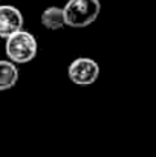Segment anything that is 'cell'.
<instances>
[{"label": "cell", "instance_id": "5b68a950", "mask_svg": "<svg viewBox=\"0 0 156 157\" xmlns=\"http://www.w3.org/2000/svg\"><path fill=\"white\" fill-rule=\"evenodd\" d=\"M42 25L49 31H58L66 26L64 9L58 6H49L42 12Z\"/></svg>", "mask_w": 156, "mask_h": 157}, {"label": "cell", "instance_id": "277c9868", "mask_svg": "<svg viewBox=\"0 0 156 157\" xmlns=\"http://www.w3.org/2000/svg\"><path fill=\"white\" fill-rule=\"evenodd\" d=\"M23 14L12 5L0 6V37L9 38L12 34L23 29Z\"/></svg>", "mask_w": 156, "mask_h": 157}, {"label": "cell", "instance_id": "3957f363", "mask_svg": "<svg viewBox=\"0 0 156 157\" xmlns=\"http://www.w3.org/2000/svg\"><path fill=\"white\" fill-rule=\"evenodd\" d=\"M100 64L89 56H78L67 66V78L77 86H92L100 78Z\"/></svg>", "mask_w": 156, "mask_h": 157}, {"label": "cell", "instance_id": "8992f818", "mask_svg": "<svg viewBox=\"0 0 156 157\" xmlns=\"http://www.w3.org/2000/svg\"><path fill=\"white\" fill-rule=\"evenodd\" d=\"M18 81V69L15 63L11 59H2L0 61V90H9L12 89Z\"/></svg>", "mask_w": 156, "mask_h": 157}, {"label": "cell", "instance_id": "7a4b0ae2", "mask_svg": "<svg viewBox=\"0 0 156 157\" xmlns=\"http://www.w3.org/2000/svg\"><path fill=\"white\" fill-rule=\"evenodd\" d=\"M6 56L15 64H26L31 63L38 52L37 38L28 31H18L6 38L5 44Z\"/></svg>", "mask_w": 156, "mask_h": 157}, {"label": "cell", "instance_id": "6da1fadb", "mask_svg": "<svg viewBox=\"0 0 156 157\" xmlns=\"http://www.w3.org/2000/svg\"><path fill=\"white\" fill-rule=\"evenodd\" d=\"M66 26L70 28H86L90 26L101 12L100 0H67L63 6Z\"/></svg>", "mask_w": 156, "mask_h": 157}]
</instances>
